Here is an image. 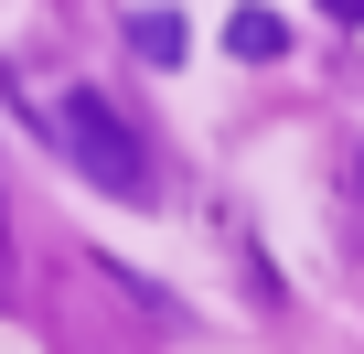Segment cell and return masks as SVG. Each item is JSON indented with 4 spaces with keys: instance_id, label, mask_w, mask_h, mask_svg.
Listing matches in <instances>:
<instances>
[{
    "instance_id": "6da1fadb",
    "label": "cell",
    "mask_w": 364,
    "mask_h": 354,
    "mask_svg": "<svg viewBox=\"0 0 364 354\" xmlns=\"http://www.w3.org/2000/svg\"><path fill=\"white\" fill-rule=\"evenodd\" d=\"M43 129H54V140H75V161L97 172L107 194H129V204H150V161H139V140H129V129H118V118H107L97 97H65V108H54Z\"/></svg>"
},
{
    "instance_id": "7a4b0ae2",
    "label": "cell",
    "mask_w": 364,
    "mask_h": 354,
    "mask_svg": "<svg viewBox=\"0 0 364 354\" xmlns=\"http://www.w3.org/2000/svg\"><path fill=\"white\" fill-rule=\"evenodd\" d=\"M225 54L279 65V54H289V22H279V11H225Z\"/></svg>"
},
{
    "instance_id": "3957f363",
    "label": "cell",
    "mask_w": 364,
    "mask_h": 354,
    "mask_svg": "<svg viewBox=\"0 0 364 354\" xmlns=\"http://www.w3.org/2000/svg\"><path fill=\"white\" fill-rule=\"evenodd\" d=\"M129 43H139L150 65H182V43H193V33H182V11H129Z\"/></svg>"
},
{
    "instance_id": "277c9868",
    "label": "cell",
    "mask_w": 364,
    "mask_h": 354,
    "mask_svg": "<svg viewBox=\"0 0 364 354\" xmlns=\"http://www.w3.org/2000/svg\"><path fill=\"white\" fill-rule=\"evenodd\" d=\"M321 11H332V22H364V0H321Z\"/></svg>"
}]
</instances>
